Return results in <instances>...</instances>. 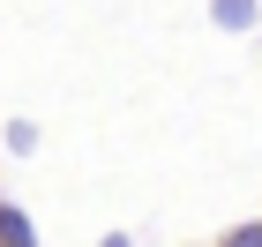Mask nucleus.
Returning a JSON list of instances; mask_svg holds the SVG:
<instances>
[{"label": "nucleus", "instance_id": "f03ea898", "mask_svg": "<svg viewBox=\"0 0 262 247\" xmlns=\"http://www.w3.org/2000/svg\"><path fill=\"white\" fill-rule=\"evenodd\" d=\"M0 247H38V217L15 195H0Z\"/></svg>", "mask_w": 262, "mask_h": 247}, {"label": "nucleus", "instance_id": "7ed1b4c3", "mask_svg": "<svg viewBox=\"0 0 262 247\" xmlns=\"http://www.w3.org/2000/svg\"><path fill=\"white\" fill-rule=\"evenodd\" d=\"M38 143H45L38 120H8V127H0V150H8V158H38Z\"/></svg>", "mask_w": 262, "mask_h": 247}, {"label": "nucleus", "instance_id": "39448f33", "mask_svg": "<svg viewBox=\"0 0 262 247\" xmlns=\"http://www.w3.org/2000/svg\"><path fill=\"white\" fill-rule=\"evenodd\" d=\"M98 247H135V240H127V232H105V240H98Z\"/></svg>", "mask_w": 262, "mask_h": 247}, {"label": "nucleus", "instance_id": "20e7f679", "mask_svg": "<svg viewBox=\"0 0 262 247\" xmlns=\"http://www.w3.org/2000/svg\"><path fill=\"white\" fill-rule=\"evenodd\" d=\"M217 247H262V217H240V225H225Z\"/></svg>", "mask_w": 262, "mask_h": 247}, {"label": "nucleus", "instance_id": "f257e3e1", "mask_svg": "<svg viewBox=\"0 0 262 247\" xmlns=\"http://www.w3.org/2000/svg\"><path fill=\"white\" fill-rule=\"evenodd\" d=\"M210 23L225 38H247V30H262V0H210Z\"/></svg>", "mask_w": 262, "mask_h": 247}]
</instances>
